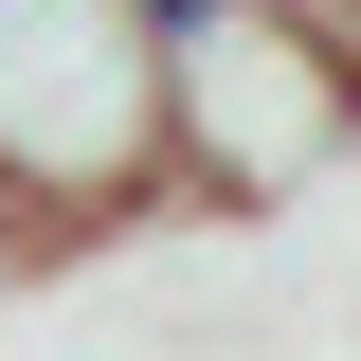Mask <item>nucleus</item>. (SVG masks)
Masks as SVG:
<instances>
[{
	"mask_svg": "<svg viewBox=\"0 0 361 361\" xmlns=\"http://www.w3.org/2000/svg\"><path fill=\"white\" fill-rule=\"evenodd\" d=\"M0 180L54 217V253L163 199V37L145 0H0Z\"/></svg>",
	"mask_w": 361,
	"mask_h": 361,
	"instance_id": "1",
	"label": "nucleus"
}]
</instances>
